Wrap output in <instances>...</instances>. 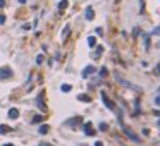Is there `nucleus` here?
I'll return each instance as SVG.
<instances>
[{
    "label": "nucleus",
    "instance_id": "nucleus-1",
    "mask_svg": "<svg viewBox=\"0 0 160 146\" xmlns=\"http://www.w3.org/2000/svg\"><path fill=\"white\" fill-rule=\"evenodd\" d=\"M122 132L131 139V141H134V143H139V141H141V139H139V136L136 134V132H134L131 127H127V126H122Z\"/></svg>",
    "mask_w": 160,
    "mask_h": 146
},
{
    "label": "nucleus",
    "instance_id": "nucleus-2",
    "mask_svg": "<svg viewBox=\"0 0 160 146\" xmlns=\"http://www.w3.org/2000/svg\"><path fill=\"white\" fill-rule=\"evenodd\" d=\"M114 77H116V81H117V82H121L124 88H129V90H136V86H133L129 81H126V79H124L121 74H117V72H114Z\"/></svg>",
    "mask_w": 160,
    "mask_h": 146
},
{
    "label": "nucleus",
    "instance_id": "nucleus-3",
    "mask_svg": "<svg viewBox=\"0 0 160 146\" xmlns=\"http://www.w3.org/2000/svg\"><path fill=\"white\" fill-rule=\"evenodd\" d=\"M12 77V69L11 67H0V79L4 81V79H11Z\"/></svg>",
    "mask_w": 160,
    "mask_h": 146
},
{
    "label": "nucleus",
    "instance_id": "nucleus-4",
    "mask_svg": "<svg viewBox=\"0 0 160 146\" xmlns=\"http://www.w3.org/2000/svg\"><path fill=\"white\" fill-rule=\"evenodd\" d=\"M100 96H102V100H103L105 107H107L108 110H116V103H112V101L108 100V96H107V93H105V91H102V93H100Z\"/></svg>",
    "mask_w": 160,
    "mask_h": 146
},
{
    "label": "nucleus",
    "instance_id": "nucleus-5",
    "mask_svg": "<svg viewBox=\"0 0 160 146\" xmlns=\"http://www.w3.org/2000/svg\"><path fill=\"white\" fill-rule=\"evenodd\" d=\"M85 15H86V19H88V21H93V19H95V11H93V7H86Z\"/></svg>",
    "mask_w": 160,
    "mask_h": 146
},
{
    "label": "nucleus",
    "instance_id": "nucleus-6",
    "mask_svg": "<svg viewBox=\"0 0 160 146\" xmlns=\"http://www.w3.org/2000/svg\"><path fill=\"white\" fill-rule=\"evenodd\" d=\"M95 71H97V69H95L93 65H88V67H85V69H83V77H88V76H91Z\"/></svg>",
    "mask_w": 160,
    "mask_h": 146
},
{
    "label": "nucleus",
    "instance_id": "nucleus-7",
    "mask_svg": "<svg viewBox=\"0 0 160 146\" xmlns=\"http://www.w3.org/2000/svg\"><path fill=\"white\" fill-rule=\"evenodd\" d=\"M83 122V119L81 117H74V119H71V120H67V126H72V127H74V126H79V124Z\"/></svg>",
    "mask_w": 160,
    "mask_h": 146
},
{
    "label": "nucleus",
    "instance_id": "nucleus-8",
    "mask_svg": "<svg viewBox=\"0 0 160 146\" xmlns=\"http://www.w3.org/2000/svg\"><path fill=\"white\" fill-rule=\"evenodd\" d=\"M85 134L86 136H95V129H91V124H86L85 126Z\"/></svg>",
    "mask_w": 160,
    "mask_h": 146
},
{
    "label": "nucleus",
    "instance_id": "nucleus-9",
    "mask_svg": "<svg viewBox=\"0 0 160 146\" xmlns=\"http://www.w3.org/2000/svg\"><path fill=\"white\" fill-rule=\"evenodd\" d=\"M9 117H11V119H17V117H19V110L17 108H11V110H9Z\"/></svg>",
    "mask_w": 160,
    "mask_h": 146
},
{
    "label": "nucleus",
    "instance_id": "nucleus-10",
    "mask_svg": "<svg viewBox=\"0 0 160 146\" xmlns=\"http://www.w3.org/2000/svg\"><path fill=\"white\" fill-rule=\"evenodd\" d=\"M69 31H71V26H69V24H66V28H64V31H62V40H67Z\"/></svg>",
    "mask_w": 160,
    "mask_h": 146
},
{
    "label": "nucleus",
    "instance_id": "nucleus-11",
    "mask_svg": "<svg viewBox=\"0 0 160 146\" xmlns=\"http://www.w3.org/2000/svg\"><path fill=\"white\" fill-rule=\"evenodd\" d=\"M67 5H69V2H67V0H60V4H59V12L66 11V9H67Z\"/></svg>",
    "mask_w": 160,
    "mask_h": 146
},
{
    "label": "nucleus",
    "instance_id": "nucleus-12",
    "mask_svg": "<svg viewBox=\"0 0 160 146\" xmlns=\"http://www.w3.org/2000/svg\"><path fill=\"white\" fill-rule=\"evenodd\" d=\"M78 100L79 101H85V103H89V101H91V98H89L88 95H78Z\"/></svg>",
    "mask_w": 160,
    "mask_h": 146
},
{
    "label": "nucleus",
    "instance_id": "nucleus-13",
    "mask_svg": "<svg viewBox=\"0 0 160 146\" xmlns=\"http://www.w3.org/2000/svg\"><path fill=\"white\" fill-rule=\"evenodd\" d=\"M143 40H145V50H150V34H143Z\"/></svg>",
    "mask_w": 160,
    "mask_h": 146
},
{
    "label": "nucleus",
    "instance_id": "nucleus-14",
    "mask_svg": "<svg viewBox=\"0 0 160 146\" xmlns=\"http://www.w3.org/2000/svg\"><path fill=\"white\" fill-rule=\"evenodd\" d=\"M88 45L91 46V48H93V46L97 45V40H95V36H89V38H88Z\"/></svg>",
    "mask_w": 160,
    "mask_h": 146
},
{
    "label": "nucleus",
    "instance_id": "nucleus-15",
    "mask_svg": "<svg viewBox=\"0 0 160 146\" xmlns=\"http://www.w3.org/2000/svg\"><path fill=\"white\" fill-rule=\"evenodd\" d=\"M38 132H40V134H47V132H48V126H41V127L38 129Z\"/></svg>",
    "mask_w": 160,
    "mask_h": 146
},
{
    "label": "nucleus",
    "instance_id": "nucleus-16",
    "mask_svg": "<svg viewBox=\"0 0 160 146\" xmlns=\"http://www.w3.org/2000/svg\"><path fill=\"white\" fill-rule=\"evenodd\" d=\"M43 120V115H34L33 117V124H38V122H41Z\"/></svg>",
    "mask_w": 160,
    "mask_h": 146
},
{
    "label": "nucleus",
    "instance_id": "nucleus-17",
    "mask_svg": "<svg viewBox=\"0 0 160 146\" xmlns=\"http://www.w3.org/2000/svg\"><path fill=\"white\" fill-rule=\"evenodd\" d=\"M107 74H108L107 67H102V69H100V76H102V77H105V76H107Z\"/></svg>",
    "mask_w": 160,
    "mask_h": 146
},
{
    "label": "nucleus",
    "instance_id": "nucleus-18",
    "mask_svg": "<svg viewBox=\"0 0 160 146\" xmlns=\"http://www.w3.org/2000/svg\"><path fill=\"white\" fill-rule=\"evenodd\" d=\"M9 131H11L9 126H2V127H0V132H2V134H4V132H9Z\"/></svg>",
    "mask_w": 160,
    "mask_h": 146
},
{
    "label": "nucleus",
    "instance_id": "nucleus-19",
    "mask_svg": "<svg viewBox=\"0 0 160 146\" xmlns=\"http://www.w3.org/2000/svg\"><path fill=\"white\" fill-rule=\"evenodd\" d=\"M152 34H155V36H160V26H157L155 29L152 31Z\"/></svg>",
    "mask_w": 160,
    "mask_h": 146
},
{
    "label": "nucleus",
    "instance_id": "nucleus-20",
    "mask_svg": "<svg viewBox=\"0 0 160 146\" xmlns=\"http://www.w3.org/2000/svg\"><path fill=\"white\" fill-rule=\"evenodd\" d=\"M62 91H64V93L71 91V86H69V84H62Z\"/></svg>",
    "mask_w": 160,
    "mask_h": 146
},
{
    "label": "nucleus",
    "instance_id": "nucleus-21",
    "mask_svg": "<svg viewBox=\"0 0 160 146\" xmlns=\"http://www.w3.org/2000/svg\"><path fill=\"white\" fill-rule=\"evenodd\" d=\"M139 4H141V9H139V12H145V0H139Z\"/></svg>",
    "mask_w": 160,
    "mask_h": 146
},
{
    "label": "nucleus",
    "instance_id": "nucleus-22",
    "mask_svg": "<svg viewBox=\"0 0 160 146\" xmlns=\"http://www.w3.org/2000/svg\"><path fill=\"white\" fill-rule=\"evenodd\" d=\"M107 129H108V127H107V124H105V122L100 124V131H107Z\"/></svg>",
    "mask_w": 160,
    "mask_h": 146
},
{
    "label": "nucleus",
    "instance_id": "nucleus-23",
    "mask_svg": "<svg viewBox=\"0 0 160 146\" xmlns=\"http://www.w3.org/2000/svg\"><path fill=\"white\" fill-rule=\"evenodd\" d=\"M36 62H38V64H41V62H43V55H38L36 57Z\"/></svg>",
    "mask_w": 160,
    "mask_h": 146
},
{
    "label": "nucleus",
    "instance_id": "nucleus-24",
    "mask_svg": "<svg viewBox=\"0 0 160 146\" xmlns=\"http://www.w3.org/2000/svg\"><path fill=\"white\" fill-rule=\"evenodd\" d=\"M95 31H97V34H100V36H102V34H103V29H102V28H97V29H95Z\"/></svg>",
    "mask_w": 160,
    "mask_h": 146
},
{
    "label": "nucleus",
    "instance_id": "nucleus-25",
    "mask_svg": "<svg viewBox=\"0 0 160 146\" xmlns=\"http://www.w3.org/2000/svg\"><path fill=\"white\" fill-rule=\"evenodd\" d=\"M133 34H134V36H138V34H139V29H138V28H134V31H133Z\"/></svg>",
    "mask_w": 160,
    "mask_h": 146
},
{
    "label": "nucleus",
    "instance_id": "nucleus-26",
    "mask_svg": "<svg viewBox=\"0 0 160 146\" xmlns=\"http://www.w3.org/2000/svg\"><path fill=\"white\" fill-rule=\"evenodd\" d=\"M5 23V15H0V24H4Z\"/></svg>",
    "mask_w": 160,
    "mask_h": 146
},
{
    "label": "nucleus",
    "instance_id": "nucleus-27",
    "mask_svg": "<svg viewBox=\"0 0 160 146\" xmlns=\"http://www.w3.org/2000/svg\"><path fill=\"white\" fill-rule=\"evenodd\" d=\"M155 103H157V105H160V96H157V98H155Z\"/></svg>",
    "mask_w": 160,
    "mask_h": 146
},
{
    "label": "nucleus",
    "instance_id": "nucleus-28",
    "mask_svg": "<svg viewBox=\"0 0 160 146\" xmlns=\"http://www.w3.org/2000/svg\"><path fill=\"white\" fill-rule=\"evenodd\" d=\"M0 7H5V0H0Z\"/></svg>",
    "mask_w": 160,
    "mask_h": 146
},
{
    "label": "nucleus",
    "instance_id": "nucleus-29",
    "mask_svg": "<svg viewBox=\"0 0 160 146\" xmlns=\"http://www.w3.org/2000/svg\"><path fill=\"white\" fill-rule=\"evenodd\" d=\"M40 146H53V144H48V143H41Z\"/></svg>",
    "mask_w": 160,
    "mask_h": 146
},
{
    "label": "nucleus",
    "instance_id": "nucleus-30",
    "mask_svg": "<svg viewBox=\"0 0 160 146\" xmlns=\"http://www.w3.org/2000/svg\"><path fill=\"white\" fill-rule=\"evenodd\" d=\"M153 113H155L157 117H160V110H155V112H153Z\"/></svg>",
    "mask_w": 160,
    "mask_h": 146
},
{
    "label": "nucleus",
    "instance_id": "nucleus-31",
    "mask_svg": "<svg viewBox=\"0 0 160 146\" xmlns=\"http://www.w3.org/2000/svg\"><path fill=\"white\" fill-rule=\"evenodd\" d=\"M95 146H103V144H102L100 141H97V143H95Z\"/></svg>",
    "mask_w": 160,
    "mask_h": 146
},
{
    "label": "nucleus",
    "instance_id": "nucleus-32",
    "mask_svg": "<svg viewBox=\"0 0 160 146\" xmlns=\"http://www.w3.org/2000/svg\"><path fill=\"white\" fill-rule=\"evenodd\" d=\"M19 4H26V0H19Z\"/></svg>",
    "mask_w": 160,
    "mask_h": 146
},
{
    "label": "nucleus",
    "instance_id": "nucleus-33",
    "mask_svg": "<svg viewBox=\"0 0 160 146\" xmlns=\"http://www.w3.org/2000/svg\"><path fill=\"white\" fill-rule=\"evenodd\" d=\"M5 146H14V144H11V143H7V144H5Z\"/></svg>",
    "mask_w": 160,
    "mask_h": 146
},
{
    "label": "nucleus",
    "instance_id": "nucleus-34",
    "mask_svg": "<svg viewBox=\"0 0 160 146\" xmlns=\"http://www.w3.org/2000/svg\"><path fill=\"white\" fill-rule=\"evenodd\" d=\"M158 126H160V122H158Z\"/></svg>",
    "mask_w": 160,
    "mask_h": 146
}]
</instances>
